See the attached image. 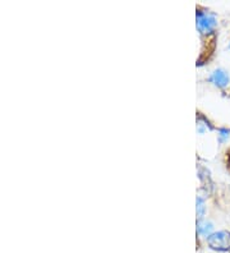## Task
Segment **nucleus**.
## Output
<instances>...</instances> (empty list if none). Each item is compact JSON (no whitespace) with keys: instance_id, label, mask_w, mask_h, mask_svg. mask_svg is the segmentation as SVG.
<instances>
[{"instance_id":"obj_1","label":"nucleus","mask_w":230,"mask_h":253,"mask_svg":"<svg viewBox=\"0 0 230 253\" xmlns=\"http://www.w3.org/2000/svg\"><path fill=\"white\" fill-rule=\"evenodd\" d=\"M207 243L212 250L228 251L230 250V233L221 230L218 233H212L207 237Z\"/></svg>"},{"instance_id":"obj_2","label":"nucleus","mask_w":230,"mask_h":253,"mask_svg":"<svg viewBox=\"0 0 230 253\" xmlns=\"http://www.w3.org/2000/svg\"><path fill=\"white\" fill-rule=\"evenodd\" d=\"M197 30L202 35H209L211 34L215 30L218 22H216V18L215 16L210 14L207 12H197Z\"/></svg>"},{"instance_id":"obj_3","label":"nucleus","mask_w":230,"mask_h":253,"mask_svg":"<svg viewBox=\"0 0 230 253\" xmlns=\"http://www.w3.org/2000/svg\"><path fill=\"white\" fill-rule=\"evenodd\" d=\"M209 81L211 84H214L215 86L218 87H227L230 82V76L225 69L223 68H219V69H215L214 72L211 73V76L209 77Z\"/></svg>"},{"instance_id":"obj_4","label":"nucleus","mask_w":230,"mask_h":253,"mask_svg":"<svg viewBox=\"0 0 230 253\" xmlns=\"http://www.w3.org/2000/svg\"><path fill=\"white\" fill-rule=\"evenodd\" d=\"M212 229H214V225H212L211 221H207V220L201 219L198 222H197V232L202 235H211Z\"/></svg>"},{"instance_id":"obj_5","label":"nucleus","mask_w":230,"mask_h":253,"mask_svg":"<svg viewBox=\"0 0 230 253\" xmlns=\"http://www.w3.org/2000/svg\"><path fill=\"white\" fill-rule=\"evenodd\" d=\"M206 206H205V201L201 197H197V215H198L199 219H202L203 215H205Z\"/></svg>"},{"instance_id":"obj_6","label":"nucleus","mask_w":230,"mask_h":253,"mask_svg":"<svg viewBox=\"0 0 230 253\" xmlns=\"http://www.w3.org/2000/svg\"><path fill=\"white\" fill-rule=\"evenodd\" d=\"M220 141L221 142H223V141H225V139H228L229 138V132H228V130H225V129H221V132H220Z\"/></svg>"},{"instance_id":"obj_7","label":"nucleus","mask_w":230,"mask_h":253,"mask_svg":"<svg viewBox=\"0 0 230 253\" xmlns=\"http://www.w3.org/2000/svg\"><path fill=\"white\" fill-rule=\"evenodd\" d=\"M229 47H230V45H229Z\"/></svg>"}]
</instances>
